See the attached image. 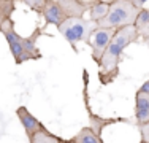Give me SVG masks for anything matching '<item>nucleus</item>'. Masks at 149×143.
<instances>
[{
    "instance_id": "f257e3e1",
    "label": "nucleus",
    "mask_w": 149,
    "mask_h": 143,
    "mask_svg": "<svg viewBox=\"0 0 149 143\" xmlns=\"http://www.w3.org/2000/svg\"><path fill=\"white\" fill-rule=\"evenodd\" d=\"M138 38H140V35H138L133 24L116 29L113 40L109 41L102 59L98 60V67H100L98 80L103 86H108L109 83H113L116 80V76L119 75V65H120V60H122L124 51H125L127 46L135 43Z\"/></svg>"
},
{
    "instance_id": "f03ea898",
    "label": "nucleus",
    "mask_w": 149,
    "mask_h": 143,
    "mask_svg": "<svg viewBox=\"0 0 149 143\" xmlns=\"http://www.w3.org/2000/svg\"><path fill=\"white\" fill-rule=\"evenodd\" d=\"M97 27H98V24L95 21L84 19V16H83V18H67L62 24L57 26V30L72 45L74 53H78L76 45L78 43H89L92 32Z\"/></svg>"
},
{
    "instance_id": "7ed1b4c3",
    "label": "nucleus",
    "mask_w": 149,
    "mask_h": 143,
    "mask_svg": "<svg viewBox=\"0 0 149 143\" xmlns=\"http://www.w3.org/2000/svg\"><path fill=\"white\" fill-rule=\"evenodd\" d=\"M141 8H138L132 0H114L109 5V10L103 19L98 21L100 27L109 29H120L124 26H132L135 24L138 13Z\"/></svg>"
},
{
    "instance_id": "20e7f679",
    "label": "nucleus",
    "mask_w": 149,
    "mask_h": 143,
    "mask_svg": "<svg viewBox=\"0 0 149 143\" xmlns=\"http://www.w3.org/2000/svg\"><path fill=\"white\" fill-rule=\"evenodd\" d=\"M114 32L116 29H109V27H100L98 26L92 32L91 35V40H89V45H91V51H92V59L98 64V60L102 59L105 49L108 48L109 41L113 40L114 37Z\"/></svg>"
},
{
    "instance_id": "39448f33",
    "label": "nucleus",
    "mask_w": 149,
    "mask_h": 143,
    "mask_svg": "<svg viewBox=\"0 0 149 143\" xmlns=\"http://www.w3.org/2000/svg\"><path fill=\"white\" fill-rule=\"evenodd\" d=\"M0 32L5 37V40L8 41L10 51H11L13 57H15V62L19 65L22 64V56H24V48H22V37L17 35L16 29H15V21L8 19L2 27H0Z\"/></svg>"
},
{
    "instance_id": "423d86ee",
    "label": "nucleus",
    "mask_w": 149,
    "mask_h": 143,
    "mask_svg": "<svg viewBox=\"0 0 149 143\" xmlns=\"http://www.w3.org/2000/svg\"><path fill=\"white\" fill-rule=\"evenodd\" d=\"M45 29L43 27H37L32 35L22 38V48H24V56H22V62H27V60H38L41 59V53L40 49L37 48V40L41 37Z\"/></svg>"
},
{
    "instance_id": "0eeeda50",
    "label": "nucleus",
    "mask_w": 149,
    "mask_h": 143,
    "mask_svg": "<svg viewBox=\"0 0 149 143\" xmlns=\"http://www.w3.org/2000/svg\"><path fill=\"white\" fill-rule=\"evenodd\" d=\"M41 16L45 18L46 26L51 24V26H56V27L67 19V14L63 13L62 8H60L57 0H48L45 8H43V11H41Z\"/></svg>"
},
{
    "instance_id": "6e6552de",
    "label": "nucleus",
    "mask_w": 149,
    "mask_h": 143,
    "mask_svg": "<svg viewBox=\"0 0 149 143\" xmlns=\"http://www.w3.org/2000/svg\"><path fill=\"white\" fill-rule=\"evenodd\" d=\"M135 119L138 126L149 121V94L140 89L135 94Z\"/></svg>"
},
{
    "instance_id": "1a4fd4ad",
    "label": "nucleus",
    "mask_w": 149,
    "mask_h": 143,
    "mask_svg": "<svg viewBox=\"0 0 149 143\" xmlns=\"http://www.w3.org/2000/svg\"><path fill=\"white\" fill-rule=\"evenodd\" d=\"M87 116H89V129L95 132L97 135L102 137V132H103L105 127L111 126V124H116V123H127L125 118H102L98 114L92 113L91 108H87Z\"/></svg>"
},
{
    "instance_id": "9d476101",
    "label": "nucleus",
    "mask_w": 149,
    "mask_h": 143,
    "mask_svg": "<svg viewBox=\"0 0 149 143\" xmlns=\"http://www.w3.org/2000/svg\"><path fill=\"white\" fill-rule=\"evenodd\" d=\"M60 8L67 14V18H83L89 10V3L84 0H57Z\"/></svg>"
},
{
    "instance_id": "9b49d317",
    "label": "nucleus",
    "mask_w": 149,
    "mask_h": 143,
    "mask_svg": "<svg viewBox=\"0 0 149 143\" xmlns=\"http://www.w3.org/2000/svg\"><path fill=\"white\" fill-rule=\"evenodd\" d=\"M16 114H17V118H19L21 124H22L24 130H26L27 137L32 135L33 132H37V130H40V129L45 127L43 124H41L40 121H38L37 118L26 108V107H19V108L16 110Z\"/></svg>"
},
{
    "instance_id": "f8f14e48",
    "label": "nucleus",
    "mask_w": 149,
    "mask_h": 143,
    "mask_svg": "<svg viewBox=\"0 0 149 143\" xmlns=\"http://www.w3.org/2000/svg\"><path fill=\"white\" fill-rule=\"evenodd\" d=\"M135 29H136L140 38H148L149 37V8H141L138 13L136 19H135Z\"/></svg>"
},
{
    "instance_id": "ddd939ff",
    "label": "nucleus",
    "mask_w": 149,
    "mask_h": 143,
    "mask_svg": "<svg viewBox=\"0 0 149 143\" xmlns=\"http://www.w3.org/2000/svg\"><path fill=\"white\" fill-rule=\"evenodd\" d=\"M29 142L30 143H67V140H62V138L56 137V135L51 134L46 127L40 129V130H37L32 135H29Z\"/></svg>"
},
{
    "instance_id": "4468645a",
    "label": "nucleus",
    "mask_w": 149,
    "mask_h": 143,
    "mask_svg": "<svg viewBox=\"0 0 149 143\" xmlns=\"http://www.w3.org/2000/svg\"><path fill=\"white\" fill-rule=\"evenodd\" d=\"M72 140H73V143H105L100 135H97L89 127H83Z\"/></svg>"
},
{
    "instance_id": "2eb2a0df",
    "label": "nucleus",
    "mask_w": 149,
    "mask_h": 143,
    "mask_svg": "<svg viewBox=\"0 0 149 143\" xmlns=\"http://www.w3.org/2000/svg\"><path fill=\"white\" fill-rule=\"evenodd\" d=\"M89 3V19L98 22L100 19H103L106 16L109 10V5L108 3H103V2H97V0H92V2H87Z\"/></svg>"
},
{
    "instance_id": "dca6fc26",
    "label": "nucleus",
    "mask_w": 149,
    "mask_h": 143,
    "mask_svg": "<svg viewBox=\"0 0 149 143\" xmlns=\"http://www.w3.org/2000/svg\"><path fill=\"white\" fill-rule=\"evenodd\" d=\"M16 10V0H0V27L11 19Z\"/></svg>"
},
{
    "instance_id": "f3484780",
    "label": "nucleus",
    "mask_w": 149,
    "mask_h": 143,
    "mask_svg": "<svg viewBox=\"0 0 149 143\" xmlns=\"http://www.w3.org/2000/svg\"><path fill=\"white\" fill-rule=\"evenodd\" d=\"M21 2H22L26 6H29L32 11L41 14V11H43V8H45V5H46L48 0H21Z\"/></svg>"
},
{
    "instance_id": "a211bd4d",
    "label": "nucleus",
    "mask_w": 149,
    "mask_h": 143,
    "mask_svg": "<svg viewBox=\"0 0 149 143\" xmlns=\"http://www.w3.org/2000/svg\"><path fill=\"white\" fill-rule=\"evenodd\" d=\"M138 127H140V132H141V140L149 143V121L144 124H140Z\"/></svg>"
},
{
    "instance_id": "6ab92c4d",
    "label": "nucleus",
    "mask_w": 149,
    "mask_h": 143,
    "mask_svg": "<svg viewBox=\"0 0 149 143\" xmlns=\"http://www.w3.org/2000/svg\"><path fill=\"white\" fill-rule=\"evenodd\" d=\"M140 91H143V92H146V94H149V80H148V81H144L143 86L140 88Z\"/></svg>"
},
{
    "instance_id": "aec40b11",
    "label": "nucleus",
    "mask_w": 149,
    "mask_h": 143,
    "mask_svg": "<svg viewBox=\"0 0 149 143\" xmlns=\"http://www.w3.org/2000/svg\"><path fill=\"white\" fill-rule=\"evenodd\" d=\"M132 2H133L135 5L138 6V8H143V6H144V3H146L148 0H132Z\"/></svg>"
},
{
    "instance_id": "412c9836",
    "label": "nucleus",
    "mask_w": 149,
    "mask_h": 143,
    "mask_svg": "<svg viewBox=\"0 0 149 143\" xmlns=\"http://www.w3.org/2000/svg\"><path fill=\"white\" fill-rule=\"evenodd\" d=\"M97 2H103V3H108V5H111L114 0H97Z\"/></svg>"
},
{
    "instance_id": "4be33fe9",
    "label": "nucleus",
    "mask_w": 149,
    "mask_h": 143,
    "mask_svg": "<svg viewBox=\"0 0 149 143\" xmlns=\"http://www.w3.org/2000/svg\"><path fill=\"white\" fill-rule=\"evenodd\" d=\"M144 43H146V46L149 48V37H148V38H144Z\"/></svg>"
},
{
    "instance_id": "5701e85b",
    "label": "nucleus",
    "mask_w": 149,
    "mask_h": 143,
    "mask_svg": "<svg viewBox=\"0 0 149 143\" xmlns=\"http://www.w3.org/2000/svg\"><path fill=\"white\" fill-rule=\"evenodd\" d=\"M67 143H73V140H67Z\"/></svg>"
},
{
    "instance_id": "b1692460",
    "label": "nucleus",
    "mask_w": 149,
    "mask_h": 143,
    "mask_svg": "<svg viewBox=\"0 0 149 143\" xmlns=\"http://www.w3.org/2000/svg\"><path fill=\"white\" fill-rule=\"evenodd\" d=\"M141 143H146V142H143V140H141Z\"/></svg>"
},
{
    "instance_id": "393cba45",
    "label": "nucleus",
    "mask_w": 149,
    "mask_h": 143,
    "mask_svg": "<svg viewBox=\"0 0 149 143\" xmlns=\"http://www.w3.org/2000/svg\"><path fill=\"white\" fill-rule=\"evenodd\" d=\"M16 2H21V0H16Z\"/></svg>"
}]
</instances>
